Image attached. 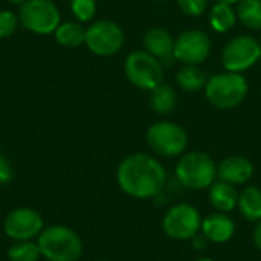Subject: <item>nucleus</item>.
<instances>
[{"mask_svg":"<svg viewBox=\"0 0 261 261\" xmlns=\"http://www.w3.org/2000/svg\"><path fill=\"white\" fill-rule=\"evenodd\" d=\"M116 180L125 194L135 199H151L164 190L167 173L162 164L153 156L133 153L118 165Z\"/></svg>","mask_w":261,"mask_h":261,"instance_id":"nucleus-1","label":"nucleus"},{"mask_svg":"<svg viewBox=\"0 0 261 261\" xmlns=\"http://www.w3.org/2000/svg\"><path fill=\"white\" fill-rule=\"evenodd\" d=\"M37 243L41 257L49 261H78L83 255V242L80 236L64 225L44 228L38 236Z\"/></svg>","mask_w":261,"mask_h":261,"instance_id":"nucleus-2","label":"nucleus"},{"mask_svg":"<svg viewBox=\"0 0 261 261\" xmlns=\"http://www.w3.org/2000/svg\"><path fill=\"white\" fill-rule=\"evenodd\" d=\"M248 90V80L242 73L226 70L211 76L206 81L205 96L213 107L220 110H231L245 101Z\"/></svg>","mask_w":261,"mask_h":261,"instance_id":"nucleus-3","label":"nucleus"},{"mask_svg":"<svg viewBox=\"0 0 261 261\" xmlns=\"http://www.w3.org/2000/svg\"><path fill=\"white\" fill-rule=\"evenodd\" d=\"M176 177L188 190L210 188L217 179V165L203 151H190L180 156L176 165Z\"/></svg>","mask_w":261,"mask_h":261,"instance_id":"nucleus-4","label":"nucleus"},{"mask_svg":"<svg viewBox=\"0 0 261 261\" xmlns=\"http://www.w3.org/2000/svg\"><path fill=\"white\" fill-rule=\"evenodd\" d=\"M127 80L138 89L151 90L164 83V66L147 50L132 52L124 63Z\"/></svg>","mask_w":261,"mask_h":261,"instance_id":"nucleus-5","label":"nucleus"},{"mask_svg":"<svg viewBox=\"0 0 261 261\" xmlns=\"http://www.w3.org/2000/svg\"><path fill=\"white\" fill-rule=\"evenodd\" d=\"M147 144L159 156L176 158L188 147L187 132L170 121H159L147 130Z\"/></svg>","mask_w":261,"mask_h":261,"instance_id":"nucleus-6","label":"nucleus"},{"mask_svg":"<svg viewBox=\"0 0 261 261\" xmlns=\"http://www.w3.org/2000/svg\"><path fill=\"white\" fill-rule=\"evenodd\" d=\"M18 20L28 31L47 35L55 32L61 15L52 0H26L20 6Z\"/></svg>","mask_w":261,"mask_h":261,"instance_id":"nucleus-7","label":"nucleus"},{"mask_svg":"<svg viewBox=\"0 0 261 261\" xmlns=\"http://www.w3.org/2000/svg\"><path fill=\"white\" fill-rule=\"evenodd\" d=\"M202 228V217L197 208L188 203L171 206L162 220V229L173 240H193Z\"/></svg>","mask_w":261,"mask_h":261,"instance_id":"nucleus-8","label":"nucleus"},{"mask_svg":"<svg viewBox=\"0 0 261 261\" xmlns=\"http://www.w3.org/2000/svg\"><path fill=\"white\" fill-rule=\"evenodd\" d=\"M86 46L98 57H110L124 46V32L121 26L112 20L93 21L86 29Z\"/></svg>","mask_w":261,"mask_h":261,"instance_id":"nucleus-9","label":"nucleus"},{"mask_svg":"<svg viewBox=\"0 0 261 261\" xmlns=\"http://www.w3.org/2000/svg\"><path fill=\"white\" fill-rule=\"evenodd\" d=\"M261 58L260 41L249 35H239L225 44L222 61L226 70L242 73Z\"/></svg>","mask_w":261,"mask_h":261,"instance_id":"nucleus-10","label":"nucleus"},{"mask_svg":"<svg viewBox=\"0 0 261 261\" xmlns=\"http://www.w3.org/2000/svg\"><path fill=\"white\" fill-rule=\"evenodd\" d=\"M44 229V220L41 214L32 208H15L8 213L3 220V231L6 237L14 242L35 240Z\"/></svg>","mask_w":261,"mask_h":261,"instance_id":"nucleus-11","label":"nucleus"},{"mask_svg":"<svg viewBox=\"0 0 261 261\" xmlns=\"http://www.w3.org/2000/svg\"><path fill=\"white\" fill-rule=\"evenodd\" d=\"M211 52V38L200 29L182 32L174 41V60L184 66L202 64Z\"/></svg>","mask_w":261,"mask_h":261,"instance_id":"nucleus-12","label":"nucleus"},{"mask_svg":"<svg viewBox=\"0 0 261 261\" xmlns=\"http://www.w3.org/2000/svg\"><path fill=\"white\" fill-rule=\"evenodd\" d=\"M174 38L164 28H151L144 35V47L162 66H170L174 60Z\"/></svg>","mask_w":261,"mask_h":261,"instance_id":"nucleus-13","label":"nucleus"},{"mask_svg":"<svg viewBox=\"0 0 261 261\" xmlns=\"http://www.w3.org/2000/svg\"><path fill=\"white\" fill-rule=\"evenodd\" d=\"M254 174V165L243 156H228L217 165V179L231 185H245Z\"/></svg>","mask_w":261,"mask_h":261,"instance_id":"nucleus-14","label":"nucleus"},{"mask_svg":"<svg viewBox=\"0 0 261 261\" xmlns=\"http://www.w3.org/2000/svg\"><path fill=\"white\" fill-rule=\"evenodd\" d=\"M202 234L208 242L222 245L229 242L236 234V223L226 213H213L202 220Z\"/></svg>","mask_w":261,"mask_h":261,"instance_id":"nucleus-15","label":"nucleus"},{"mask_svg":"<svg viewBox=\"0 0 261 261\" xmlns=\"http://www.w3.org/2000/svg\"><path fill=\"white\" fill-rule=\"evenodd\" d=\"M208 199H210V203L216 208V211L231 213L232 210L237 208L239 193L234 185L223 182V180H216L208 188Z\"/></svg>","mask_w":261,"mask_h":261,"instance_id":"nucleus-16","label":"nucleus"},{"mask_svg":"<svg viewBox=\"0 0 261 261\" xmlns=\"http://www.w3.org/2000/svg\"><path fill=\"white\" fill-rule=\"evenodd\" d=\"M237 208L240 214L248 222H260L261 220V190L257 187H246L239 194Z\"/></svg>","mask_w":261,"mask_h":261,"instance_id":"nucleus-17","label":"nucleus"},{"mask_svg":"<svg viewBox=\"0 0 261 261\" xmlns=\"http://www.w3.org/2000/svg\"><path fill=\"white\" fill-rule=\"evenodd\" d=\"M177 102V95L176 90L173 89V86L161 83L159 86H156L154 89L150 90V98H148V104L151 107L153 112L159 113V115H165L170 113Z\"/></svg>","mask_w":261,"mask_h":261,"instance_id":"nucleus-18","label":"nucleus"},{"mask_svg":"<svg viewBox=\"0 0 261 261\" xmlns=\"http://www.w3.org/2000/svg\"><path fill=\"white\" fill-rule=\"evenodd\" d=\"M54 35L55 40L64 47H78L86 41V29L78 21L60 23Z\"/></svg>","mask_w":261,"mask_h":261,"instance_id":"nucleus-19","label":"nucleus"},{"mask_svg":"<svg viewBox=\"0 0 261 261\" xmlns=\"http://www.w3.org/2000/svg\"><path fill=\"white\" fill-rule=\"evenodd\" d=\"M237 21V12L234 11L232 5L228 3H219L216 2V5L213 6L211 12H210V23L211 28L216 32H228L234 28Z\"/></svg>","mask_w":261,"mask_h":261,"instance_id":"nucleus-20","label":"nucleus"},{"mask_svg":"<svg viewBox=\"0 0 261 261\" xmlns=\"http://www.w3.org/2000/svg\"><path fill=\"white\" fill-rule=\"evenodd\" d=\"M176 81L185 92H199L206 86V75L199 66H184L176 75Z\"/></svg>","mask_w":261,"mask_h":261,"instance_id":"nucleus-21","label":"nucleus"},{"mask_svg":"<svg viewBox=\"0 0 261 261\" xmlns=\"http://www.w3.org/2000/svg\"><path fill=\"white\" fill-rule=\"evenodd\" d=\"M237 18L249 29H261V0H240Z\"/></svg>","mask_w":261,"mask_h":261,"instance_id":"nucleus-22","label":"nucleus"},{"mask_svg":"<svg viewBox=\"0 0 261 261\" xmlns=\"http://www.w3.org/2000/svg\"><path fill=\"white\" fill-rule=\"evenodd\" d=\"M41 257L38 243L34 240L14 242L8 249L9 261H38Z\"/></svg>","mask_w":261,"mask_h":261,"instance_id":"nucleus-23","label":"nucleus"},{"mask_svg":"<svg viewBox=\"0 0 261 261\" xmlns=\"http://www.w3.org/2000/svg\"><path fill=\"white\" fill-rule=\"evenodd\" d=\"M72 14L78 21H90L96 12L95 0H70Z\"/></svg>","mask_w":261,"mask_h":261,"instance_id":"nucleus-24","label":"nucleus"},{"mask_svg":"<svg viewBox=\"0 0 261 261\" xmlns=\"http://www.w3.org/2000/svg\"><path fill=\"white\" fill-rule=\"evenodd\" d=\"M17 24H18V17L14 12L8 9L0 11V38L11 37L17 29Z\"/></svg>","mask_w":261,"mask_h":261,"instance_id":"nucleus-25","label":"nucleus"},{"mask_svg":"<svg viewBox=\"0 0 261 261\" xmlns=\"http://www.w3.org/2000/svg\"><path fill=\"white\" fill-rule=\"evenodd\" d=\"M179 9L190 15V17H199L206 11L208 0H176Z\"/></svg>","mask_w":261,"mask_h":261,"instance_id":"nucleus-26","label":"nucleus"},{"mask_svg":"<svg viewBox=\"0 0 261 261\" xmlns=\"http://www.w3.org/2000/svg\"><path fill=\"white\" fill-rule=\"evenodd\" d=\"M12 180V167L9 159L0 153V187L8 185Z\"/></svg>","mask_w":261,"mask_h":261,"instance_id":"nucleus-27","label":"nucleus"},{"mask_svg":"<svg viewBox=\"0 0 261 261\" xmlns=\"http://www.w3.org/2000/svg\"><path fill=\"white\" fill-rule=\"evenodd\" d=\"M254 243H255L257 249L261 252V220L257 222V226L254 229Z\"/></svg>","mask_w":261,"mask_h":261,"instance_id":"nucleus-28","label":"nucleus"},{"mask_svg":"<svg viewBox=\"0 0 261 261\" xmlns=\"http://www.w3.org/2000/svg\"><path fill=\"white\" fill-rule=\"evenodd\" d=\"M216 2H219V3H228V5H234V3H237V2H240V0H216Z\"/></svg>","mask_w":261,"mask_h":261,"instance_id":"nucleus-29","label":"nucleus"},{"mask_svg":"<svg viewBox=\"0 0 261 261\" xmlns=\"http://www.w3.org/2000/svg\"><path fill=\"white\" fill-rule=\"evenodd\" d=\"M8 2H11V3H15V5H21V3H24L26 0H8Z\"/></svg>","mask_w":261,"mask_h":261,"instance_id":"nucleus-30","label":"nucleus"},{"mask_svg":"<svg viewBox=\"0 0 261 261\" xmlns=\"http://www.w3.org/2000/svg\"><path fill=\"white\" fill-rule=\"evenodd\" d=\"M194 261H214L213 258H208V257H200V258H197V260Z\"/></svg>","mask_w":261,"mask_h":261,"instance_id":"nucleus-31","label":"nucleus"},{"mask_svg":"<svg viewBox=\"0 0 261 261\" xmlns=\"http://www.w3.org/2000/svg\"><path fill=\"white\" fill-rule=\"evenodd\" d=\"M156 2H167V0H156Z\"/></svg>","mask_w":261,"mask_h":261,"instance_id":"nucleus-32","label":"nucleus"},{"mask_svg":"<svg viewBox=\"0 0 261 261\" xmlns=\"http://www.w3.org/2000/svg\"><path fill=\"white\" fill-rule=\"evenodd\" d=\"M260 46H261V37H260Z\"/></svg>","mask_w":261,"mask_h":261,"instance_id":"nucleus-33","label":"nucleus"}]
</instances>
